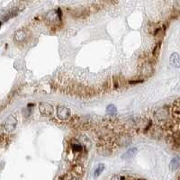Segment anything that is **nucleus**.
Instances as JSON below:
<instances>
[{"instance_id": "obj_1", "label": "nucleus", "mask_w": 180, "mask_h": 180, "mask_svg": "<svg viewBox=\"0 0 180 180\" xmlns=\"http://www.w3.org/2000/svg\"><path fill=\"white\" fill-rule=\"evenodd\" d=\"M16 124H17V120L15 116L13 115H10L8 118H7V120L5 121L4 122V128L8 132H11L13 131L16 127Z\"/></svg>"}, {"instance_id": "obj_2", "label": "nucleus", "mask_w": 180, "mask_h": 180, "mask_svg": "<svg viewBox=\"0 0 180 180\" xmlns=\"http://www.w3.org/2000/svg\"><path fill=\"white\" fill-rule=\"evenodd\" d=\"M71 115V111L65 106H59L57 108V116L60 120H68Z\"/></svg>"}, {"instance_id": "obj_3", "label": "nucleus", "mask_w": 180, "mask_h": 180, "mask_svg": "<svg viewBox=\"0 0 180 180\" xmlns=\"http://www.w3.org/2000/svg\"><path fill=\"white\" fill-rule=\"evenodd\" d=\"M39 109L43 115H51L53 113L52 106L48 103H41L39 105Z\"/></svg>"}, {"instance_id": "obj_4", "label": "nucleus", "mask_w": 180, "mask_h": 180, "mask_svg": "<svg viewBox=\"0 0 180 180\" xmlns=\"http://www.w3.org/2000/svg\"><path fill=\"white\" fill-rule=\"evenodd\" d=\"M169 62L171 64V66H173L174 68H180V57L176 52H174L170 55L169 57Z\"/></svg>"}, {"instance_id": "obj_5", "label": "nucleus", "mask_w": 180, "mask_h": 180, "mask_svg": "<svg viewBox=\"0 0 180 180\" xmlns=\"http://www.w3.org/2000/svg\"><path fill=\"white\" fill-rule=\"evenodd\" d=\"M137 153H138L137 148H131V149H129L122 156V158L124 159V160H126V159H131V158H134L135 155H136Z\"/></svg>"}, {"instance_id": "obj_6", "label": "nucleus", "mask_w": 180, "mask_h": 180, "mask_svg": "<svg viewBox=\"0 0 180 180\" xmlns=\"http://www.w3.org/2000/svg\"><path fill=\"white\" fill-rule=\"evenodd\" d=\"M180 167V158L178 157H175L171 159L170 163H169V168L172 171H175L176 169H178Z\"/></svg>"}, {"instance_id": "obj_7", "label": "nucleus", "mask_w": 180, "mask_h": 180, "mask_svg": "<svg viewBox=\"0 0 180 180\" xmlns=\"http://www.w3.org/2000/svg\"><path fill=\"white\" fill-rule=\"evenodd\" d=\"M25 38H26V34L24 31H22V30L17 31L16 33V34H15V39L17 42H23V41L25 40Z\"/></svg>"}, {"instance_id": "obj_8", "label": "nucleus", "mask_w": 180, "mask_h": 180, "mask_svg": "<svg viewBox=\"0 0 180 180\" xmlns=\"http://www.w3.org/2000/svg\"><path fill=\"white\" fill-rule=\"evenodd\" d=\"M104 169H105V165H104L103 163L98 164L97 167H96V170H95V172H94V176H95V177L99 176L102 174V172L104 171Z\"/></svg>"}, {"instance_id": "obj_9", "label": "nucleus", "mask_w": 180, "mask_h": 180, "mask_svg": "<svg viewBox=\"0 0 180 180\" xmlns=\"http://www.w3.org/2000/svg\"><path fill=\"white\" fill-rule=\"evenodd\" d=\"M71 149H72V150H73L74 152L79 153V152L82 151V149H83V148H82L81 144H79V143H78V142H73L72 145H71Z\"/></svg>"}, {"instance_id": "obj_10", "label": "nucleus", "mask_w": 180, "mask_h": 180, "mask_svg": "<svg viewBox=\"0 0 180 180\" xmlns=\"http://www.w3.org/2000/svg\"><path fill=\"white\" fill-rule=\"evenodd\" d=\"M73 172H74V174H76V176H79L80 175L83 174L84 168L82 167L81 165H77V166H75V167H73Z\"/></svg>"}, {"instance_id": "obj_11", "label": "nucleus", "mask_w": 180, "mask_h": 180, "mask_svg": "<svg viewBox=\"0 0 180 180\" xmlns=\"http://www.w3.org/2000/svg\"><path fill=\"white\" fill-rule=\"evenodd\" d=\"M106 112L108 114H115L116 112H117V109H116V107L114 105H109L106 107Z\"/></svg>"}, {"instance_id": "obj_12", "label": "nucleus", "mask_w": 180, "mask_h": 180, "mask_svg": "<svg viewBox=\"0 0 180 180\" xmlns=\"http://www.w3.org/2000/svg\"><path fill=\"white\" fill-rule=\"evenodd\" d=\"M111 180H122V178L120 176H118V175H115V176H114L111 178Z\"/></svg>"}, {"instance_id": "obj_13", "label": "nucleus", "mask_w": 180, "mask_h": 180, "mask_svg": "<svg viewBox=\"0 0 180 180\" xmlns=\"http://www.w3.org/2000/svg\"><path fill=\"white\" fill-rule=\"evenodd\" d=\"M57 16H58L59 19H61V16H62V14H61V10H60V8H58V10H57Z\"/></svg>"}, {"instance_id": "obj_14", "label": "nucleus", "mask_w": 180, "mask_h": 180, "mask_svg": "<svg viewBox=\"0 0 180 180\" xmlns=\"http://www.w3.org/2000/svg\"><path fill=\"white\" fill-rule=\"evenodd\" d=\"M69 180H81V178H80L78 176H72V177H70Z\"/></svg>"}, {"instance_id": "obj_15", "label": "nucleus", "mask_w": 180, "mask_h": 180, "mask_svg": "<svg viewBox=\"0 0 180 180\" xmlns=\"http://www.w3.org/2000/svg\"><path fill=\"white\" fill-rule=\"evenodd\" d=\"M140 180H144V179H140Z\"/></svg>"}]
</instances>
